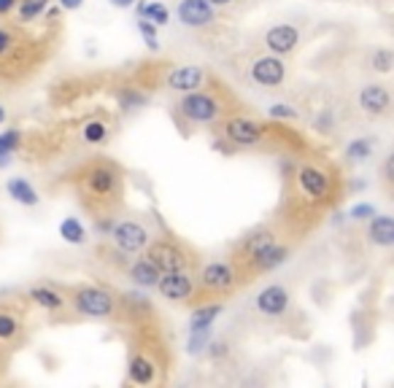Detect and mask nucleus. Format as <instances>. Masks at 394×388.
Returning <instances> with one entry per match:
<instances>
[{
  "mask_svg": "<svg viewBox=\"0 0 394 388\" xmlns=\"http://www.w3.org/2000/svg\"><path fill=\"white\" fill-rule=\"evenodd\" d=\"M346 192V178L338 165L324 160H302L284 178L281 208L273 218L292 240L300 243L324 221L329 211L338 208Z\"/></svg>",
  "mask_w": 394,
  "mask_h": 388,
  "instance_id": "1",
  "label": "nucleus"
},
{
  "mask_svg": "<svg viewBox=\"0 0 394 388\" xmlns=\"http://www.w3.org/2000/svg\"><path fill=\"white\" fill-rule=\"evenodd\" d=\"M68 184L89 218L119 216L127 197V175L124 167L111 157H92L73 167Z\"/></svg>",
  "mask_w": 394,
  "mask_h": 388,
  "instance_id": "2",
  "label": "nucleus"
},
{
  "mask_svg": "<svg viewBox=\"0 0 394 388\" xmlns=\"http://www.w3.org/2000/svg\"><path fill=\"white\" fill-rule=\"evenodd\" d=\"M297 243L292 240L284 232V227L270 218L262 221L257 227H251L248 232H243L238 240L230 245V259L238 283L248 286L262 275H270L273 270L284 267L286 259L292 256Z\"/></svg>",
  "mask_w": 394,
  "mask_h": 388,
  "instance_id": "3",
  "label": "nucleus"
},
{
  "mask_svg": "<svg viewBox=\"0 0 394 388\" xmlns=\"http://www.w3.org/2000/svg\"><path fill=\"white\" fill-rule=\"evenodd\" d=\"M217 135L221 138V146L232 151H302L305 138L286 121L275 119H257L246 111L230 113L227 119H221L214 127Z\"/></svg>",
  "mask_w": 394,
  "mask_h": 388,
  "instance_id": "4",
  "label": "nucleus"
},
{
  "mask_svg": "<svg viewBox=\"0 0 394 388\" xmlns=\"http://www.w3.org/2000/svg\"><path fill=\"white\" fill-rule=\"evenodd\" d=\"M127 340V386H163L170 372V343L163 335L160 318L130 326Z\"/></svg>",
  "mask_w": 394,
  "mask_h": 388,
  "instance_id": "5",
  "label": "nucleus"
},
{
  "mask_svg": "<svg viewBox=\"0 0 394 388\" xmlns=\"http://www.w3.org/2000/svg\"><path fill=\"white\" fill-rule=\"evenodd\" d=\"M238 111H243L238 92L227 87L224 81H219L214 73L200 89L181 94L170 108L176 124L187 133L197 130V127H217L219 121L227 119L230 113H238Z\"/></svg>",
  "mask_w": 394,
  "mask_h": 388,
  "instance_id": "6",
  "label": "nucleus"
},
{
  "mask_svg": "<svg viewBox=\"0 0 394 388\" xmlns=\"http://www.w3.org/2000/svg\"><path fill=\"white\" fill-rule=\"evenodd\" d=\"M38 60V40L25 33V25H0V79H16L28 73L30 67H35Z\"/></svg>",
  "mask_w": 394,
  "mask_h": 388,
  "instance_id": "7",
  "label": "nucleus"
},
{
  "mask_svg": "<svg viewBox=\"0 0 394 388\" xmlns=\"http://www.w3.org/2000/svg\"><path fill=\"white\" fill-rule=\"evenodd\" d=\"M238 73L246 84H251L254 89H281L289 76H292V65L286 57H278V54L265 52L259 46L257 52H248L238 60Z\"/></svg>",
  "mask_w": 394,
  "mask_h": 388,
  "instance_id": "8",
  "label": "nucleus"
},
{
  "mask_svg": "<svg viewBox=\"0 0 394 388\" xmlns=\"http://www.w3.org/2000/svg\"><path fill=\"white\" fill-rule=\"evenodd\" d=\"M241 289L235 267L230 259H214L205 262L203 267L195 272V292H192V305H203V302H224Z\"/></svg>",
  "mask_w": 394,
  "mask_h": 388,
  "instance_id": "9",
  "label": "nucleus"
},
{
  "mask_svg": "<svg viewBox=\"0 0 394 388\" xmlns=\"http://www.w3.org/2000/svg\"><path fill=\"white\" fill-rule=\"evenodd\" d=\"M143 256L149 259L160 272H176V270H197L200 267V254L197 248L178 238L173 232H157L143 248Z\"/></svg>",
  "mask_w": 394,
  "mask_h": 388,
  "instance_id": "10",
  "label": "nucleus"
},
{
  "mask_svg": "<svg viewBox=\"0 0 394 388\" xmlns=\"http://www.w3.org/2000/svg\"><path fill=\"white\" fill-rule=\"evenodd\" d=\"M68 296L70 313L76 318H95V321H116V292L95 286V283H79L62 289Z\"/></svg>",
  "mask_w": 394,
  "mask_h": 388,
  "instance_id": "11",
  "label": "nucleus"
},
{
  "mask_svg": "<svg viewBox=\"0 0 394 388\" xmlns=\"http://www.w3.org/2000/svg\"><path fill=\"white\" fill-rule=\"evenodd\" d=\"M173 11L178 16V25L190 30L192 35L203 43H214L227 30L224 16L208 0H173Z\"/></svg>",
  "mask_w": 394,
  "mask_h": 388,
  "instance_id": "12",
  "label": "nucleus"
},
{
  "mask_svg": "<svg viewBox=\"0 0 394 388\" xmlns=\"http://www.w3.org/2000/svg\"><path fill=\"white\" fill-rule=\"evenodd\" d=\"M146 70L154 73V79H149L151 87H163L165 92L173 94H187L192 89H200L205 81L211 79V70L205 65H157L151 67V62H146Z\"/></svg>",
  "mask_w": 394,
  "mask_h": 388,
  "instance_id": "13",
  "label": "nucleus"
},
{
  "mask_svg": "<svg viewBox=\"0 0 394 388\" xmlns=\"http://www.w3.org/2000/svg\"><path fill=\"white\" fill-rule=\"evenodd\" d=\"M251 308L262 321H286L297 313L295 310V292L286 283H268L251 299Z\"/></svg>",
  "mask_w": 394,
  "mask_h": 388,
  "instance_id": "14",
  "label": "nucleus"
},
{
  "mask_svg": "<svg viewBox=\"0 0 394 388\" xmlns=\"http://www.w3.org/2000/svg\"><path fill=\"white\" fill-rule=\"evenodd\" d=\"M28 299H0V348L16 350L28 337Z\"/></svg>",
  "mask_w": 394,
  "mask_h": 388,
  "instance_id": "15",
  "label": "nucleus"
},
{
  "mask_svg": "<svg viewBox=\"0 0 394 388\" xmlns=\"http://www.w3.org/2000/svg\"><path fill=\"white\" fill-rule=\"evenodd\" d=\"M157 232L141 218V216H127V218H116L114 227L109 232V243H114L119 251L127 256L143 254V248L149 245V240Z\"/></svg>",
  "mask_w": 394,
  "mask_h": 388,
  "instance_id": "16",
  "label": "nucleus"
},
{
  "mask_svg": "<svg viewBox=\"0 0 394 388\" xmlns=\"http://www.w3.org/2000/svg\"><path fill=\"white\" fill-rule=\"evenodd\" d=\"M302 43H305V27L297 22H275L268 30H262V35H259V46L265 52L286 57V60L292 54H297Z\"/></svg>",
  "mask_w": 394,
  "mask_h": 388,
  "instance_id": "17",
  "label": "nucleus"
},
{
  "mask_svg": "<svg viewBox=\"0 0 394 388\" xmlns=\"http://www.w3.org/2000/svg\"><path fill=\"white\" fill-rule=\"evenodd\" d=\"M25 299L30 305H35L38 310H43L49 318L55 321H65V318H76L70 313L68 296L62 292V286H55V283H33L25 289Z\"/></svg>",
  "mask_w": 394,
  "mask_h": 388,
  "instance_id": "18",
  "label": "nucleus"
},
{
  "mask_svg": "<svg viewBox=\"0 0 394 388\" xmlns=\"http://www.w3.org/2000/svg\"><path fill=\"white\" fill-rule=\"evenodd\" d=\"M356 111L367 121L389 119L392 113V89L386 81H367L356 92Z\"/></svg>",
  "mask_w": 394,
  "mask_h": 388,
  "instance_id": "19",
  "label": "nucleus"
},
{
  "mask_svg": "<svg viewBox=\"0 0 394 388\" xmlns=\"http://www.w3.org/2000/svg\"><path fill=\"white\" fill-rule=\"evenodd\" d=\"M195 272L197 270H176V272H160V281H157V292L168 302H176V305H190L192 292H195Z\"/></svg>",
  "mask_w": 394,
  "mask_h": 388,
  "instance_id": "20",
  "label": "nucleus"
},
{
  "mask_svg": "<svg viewBox=\"0 0 394 388\" xmlns=\"http://www.w3.org/2000/svg\"><path fill=\"white\" fill-rule=\"evenodd\" d=\"M365 245L373 251H392L394 248V218L389 214H376L367 218L362 229Z\"/></svg>",
  "mask_w": 394,
  "mask_h": 388,
  "instance_id": "21",
  "label": "nucleus"
},
{
  "mask_svg": "<svg viewBox=\"0 0 394 388\" xmlns=\"http://www.w3.org/2000/svg\"><path fill=\"white\" fill-rule=\"evenodd\" d=\"M122 275L133 283L136 289H154L157 281H160V270L154 267L143 254L138 256V259L136 256H130V262L124 265Z\"/></svg>",
  "mask_w": 394,
  "mask_h": 388,
  "instance_id": "22",
  "label": "nucleus"
},
{
  "mask_svg": "<svg viewBox=\"0 0 394 388\" xmlns=\"http://www.w3.org/2000/svg\"><path fill=\"white\" fill-rule=\"evenodd\" d=\"M111 135H114V124L103 113L87 116L79 124V138H82L84 146H106L111 140Z\"/></svg>",
  "mask_w": 394,
  "mask_h": 388,
  "instance_id": "23",
  "label": "nucleus"
},
{
  "mask_svg": "<svg viewBox=\"0 0 394 388\" xmlns=\"http://www.w3.org/2000/svg\"><path fill=\"white\" fill-rule=\"evenodd\" d=\"M114 97H116V103H119V108H122L124 113H130V111H138V108L146 106L151 94L138 81H130V84H119L114 89Z\"/></svg>",
  "mask_w": 394,
  "mask_h": 388,
  "instance_id": "24",
  "label": "nucleus"
},
{
  "mask_svg": "<svg viewBox=\"0 0 394 388\" xmlns=\"http://www.w3.org/2000/svg\"><path fill=\"white\" fill-rule=\"evenodd\" d=\"M224 310V302H203V305H192L190 313V332H197V329H208L214 326L219 316Z\"/></svg>",
  "mask_w": 394,
  "mask_h": 388,
  "instance_id": "25",
  "label": "nucleus"
},
{
  "mask_svg": "<svg viewBox=\"0 0 394 388\" xmlns=\"http://www.w3.org/2000/svg\"><path fill=\"white\" fill-rule=\"evenodd\" d=\"M6 192L11 194V200L19 202V205H25V208H35V205L41 202V197H38L35 187L30 184L28 178H19V175L6 181Z\"/></svg>",
  "mask_w": 394,
  "mask_h": 388,
  "instance_id": "26",
  "label": "nucleus"
},
{
  "mask_svg": "<svg viewBox=\"0 0 394 388\" xmlns=\"http://www.w3.org/2000/svg\"><path fill=\"white\" fill-rule=\"evenodd\" d=\"M373 154H376V138H354L346 146V162L351 167L365 165L367 160H373Z\"/></svg>",
  "mask_w": 394,
  "mask_h": 388,
  "instance_id": "27",
  "label": "nucleus"
},
{
  "mask_svg": "<svg viewBox=\"0 0 394 388\" xmlns=\"http://www.w3.org/2000/svg\"><path fill=\"white\" fill-rule=\"evenodd\" d=\"M95 256L100 265H106V267H111L114 272H119V275H122L124 265L130 262V256L124 254V251H119L114 243H100L95 248Z\"/></svg>",
  "mask_w": 394,
  "mask_h": 388,
  "instance_id": "28",
  "label": "nucleus"
},
{
  "mask_svg": "<svg viewBox=\"0 0 394 388\" xmlns=\"http://www.w3.org/2000/svg\"><path fill=\"white\" fill-rule=\"evenodd\" d=\"M52 0H19L16 9L11 13L16 16V25H30L33 19L43 16V11L49 9Z\"/></svg>",
  "mask_w": 394,
  "mask_h": 388,
  "instance_id": "29",
  "label": "nucleus"
},
{
  "mask_svg": "<svg viewBox=\"0 0 394 388\" xmlns=\"http://www.w3.org/2000/svg\"><path fill=\"white\" fill-rule=\"evenodd\" d=\"M138 16L149 19V22H154L157 27H163L170 22V9L165 6L163 0H141V3H138Z\"/></svg>",
  "mask_w": 394,
  "mask_h": 388,
  "instance_id": "30",
  "label": "nucleus"
},
{
  "mask_svg": "<svg viewBox=\"0 0 394 388\" xmlns=\"http://www.w3.org/2000/svg\"><path fill=\"white\" fill-rule=\"evenodd\" d=\"M367 67L373 70V73H378V76H389L394 67V52L389 46H376L373 52L367 54Z\"/></svg>",
  "mask_w": 394,
  "mask_h": 388,
  "instance_id": "31",
  "label": "nucleus"
},
{
  "mask_svg": "<svg viewBox=\"0 0 394 388\" xmlns=\"http://www.w3.org/2000/svg\"><path fill=\"white\" fill-rule=\"evenodd\" d=\"M221 16H232V13H248L257 9L262 0H208Z\"/></svg>",
  "mask_w": 394,
  "mask_h": 388,
  "instance_id": "32",
  "label": "nucleus"
},
{
  "mask_svg": "<svg viewBox=\"0 0 394 388\" xmlns=\"http://www.w3.org/2000/svg\"><path fill=\"white\" fill-rule=\"evenodd\" d=\"M60 238L65 243H73V245H82V243L87 240V229H84V224L76 216H68V218H62V224H60Z\"/></svg>",
  "mask_w": 394,
  "mask_h": 388,
  "instance_id": "33",
  "label": "nucleus"
},
{
  "mask_svg": "<svg viewBox=\"0 0 394 388\" xmlns=\"http://www.w3.org/2000/svg\"><path fill=\"white\" fill-rule=\"evenodd\" d=\"M25 143V135L19 127H9V130H3L0 133V157H11L14 151H19Z\"/></svg>",
  "mask_w": 394,
  "mask_h": 388,
  "instance_id": "34",
  "label": "nucleus"
},
{
  "mask_svg": "<svg viewBox=\"0 0 394 388\" xmlns=\"http://www.w3.org/2000/svg\"><path fill=\"white\" fill-rule=\"evenodd\" d=\"M378 181H381V187H383V194L392 197V192H394V154L392 151H389V154L383 157V162H381Z\"/></svg>",
  "mask_w": 394,
  "mask_h": 388,
  "instance_id": "35",
  "label": "nucleus"
},
{
  "mask_svg": "<svg viewBox=\"0 0 394 388\" xmlns=\"http://www.w3.org/2000/svg\"><path fill=\"white\" fill-rule=\"evenodd\" d=\"M268 119H275V121H297L300 113H297V108L286 106V103H273V106L268 108Z\"/></svg>",
  "mask_w": 394,
  "mask_h": 388,
  "instance_id": "36",
  "label": "nucleus"
},
{
  "mask_svg": "<svg viewBox=\"0 0 394 388\" xmlns=\"http://www.w3.org/2000/svg\"><path fill=\"white\" fill-rule=\"evenodd\" d=\"M138 30H141V35L146 40V46H149L151 52H157L160 49V40H157V25L149 22V19H143V16H138Z\"/></svg>",
  "mask_w": 394,
  "mask_h": 388,
  "instance_id": "37",
  "label": "nucleus"
},
{
  "mask_svg": "<svg viewBox=\"0 0 394 388\" xmlns=\"http://www.w3.org/2000/svg\"><path fill=\"white\" fill-rule=\"evenodd\" d=\"M349 216L356 218V221H367L370 216H376V205H370V202H359V205H354Z\"/></svg>",
  "mask_w": 394,
  "mask_h": 388,
  "instance_id": "38",
  "label": "nucleus"
},
{
  "mask_svg": "<svg viewBox=\"0 0 394 388\" xmlns=\"http://www.w3.org/2000/svg\"><path fill=\"white\" fill-rule=\"evenodd\" d=\"M9 362H11V350L0 348V380L6 377V372H9Z\"/></svg>",
  "mask_w": 394,
  "mask_h": 388,
  "instance_id": "39",
  "label": "nucleus"
},
{
  "mask_svg": "<svg viewBox=\"0 0 394 388\" xmlns=\"http://www.w3.org/2000/svg\"><path fill=\"white\" fill-rule=\"evenodd\" d=\"M16 3H19V0H0V19H6L9 13L14 11Z\"/></svg>",
  "mask_w": 394,
  "mask_h": 388,
  "instance_id": "40",
  "label": "nucleus"
},
{
  "mask_svg": "<svg viewBox=\"0 0 394 388\" xmlns=\"http://www.w3.org/2000/svg\"><path fill=\"white\" fill-rule=\"evenodd\" d=\"M82 3L84 0H60V9H62V11H76Z\"/></svg>",
  "mask_w": 394,
  "mask_h": 388,
  "instance_id": "41",
  "label": "nucleus"
},
{
  "mask_svg": "<svg viewBox=\"0 0 394 388\" xmlns=\"http://www.w3.org/2000/svg\"><path fill=\"white\" fill-rule=\"evenodd\" d=\"M138 0H111V6H116V9H130V6H136Z\"/></svg>",
  "mask_w": 394,
  "mask_h": 388,
  "instance_id": "42",
  "label": "nucleus"
},
{
  "mask_svg": "<svg viewBox=\"0 0 394 388\" xmlns=\"http://www.w3.org/2000/svg\"><path fill=\"white\" fill-rule=\"evenodd\" d=\"M3 121H6V108L0 106V124H3Z\"/></svg>",
  "mask_w": 394,
  "mask_h": 388,
  "instance_id": "43",
  "label": "nucleus"
}]
</instances>
